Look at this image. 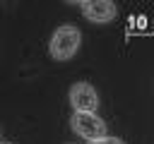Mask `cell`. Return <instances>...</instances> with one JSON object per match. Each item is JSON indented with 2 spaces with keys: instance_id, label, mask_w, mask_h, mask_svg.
<instances>
[{
  "instance_id": "1",
  "label": "cell",
  "mask_w": 154,
  "mask_h": 144,
  "mask_svg": "<svg viewBox=\"0 0 154 144\" xmlns=\"http://www.w3.org/2000/svg\"><path fill=\"white\" fill-rule=\"evenodd\" d=\"M79 41H82L79 29L72 26V24H63V26H58V29L53 31L51 43H48V50H51V55H53L55 60H70V58L77 53Z\"/></svg>"
},
{
  "instance_id": "2",
  "label": "cell",
  "mask_w": 154,
  "mask_h": 144,
  "mask_svg": "<svg viewBox=\"0 0 154 144\" xmlns=\"http://www.w3.org/2000/svg\"><path fill=\"white\" fill-rule=\"evenodd\" d=\"M70 127L79 137H84L89 142H96V139H103L106 137V122L96 113H75L70 118Z\"/></svg>"
},
{
  "instance_id": "4",
  "label": "cell",
  "mask_w": 154,
  "mask_h": 144,
  "mask_svg": "<svg viewBox=\"0 0 154 144\" xmlns=\"http://www.w3.org/2000/svg\"><path fill=\"white\" fill-rule=\"evenodd\" d=\"M79 10L84 12V17L89 22H99V24H106L111 19H116L118 14V7L108 0H91V2H79Z\"/></svg>"
},
{
  "instance_id": "3",
  "label": "cell",
  "mask_w": 154,
  "mask_h": 144,
  "mask_svg": "<svg viewBox=\"0 0 154 144\" xmlns=\"http://www.w3.org/2000/svg\"><path fill=\"white\" fill-rule=\"evenodd\" d=\"M70 103H72L75 113H94L99 106L96 89L89 82H75L70 86Z\"/></svg>"
},
{
  "instance_id": "6",
  "label": "cell",
  "mask_w": 154,
  "mask_h": 144,
  "mask_svg": "<svg viewBox=\"0 0 154 144\" xmlns=\"http://www.w3.org/2000/svg\"><path fill=\"white\" fill-rule=\"evenodd\" d=\"M2 144H10V142H2Z\"/></svg>"
},
{
  "instance_id": "5",
  "label": "cell",
  "mask_w": 154,
  "mask_h": 144,
  "mask_svg": "<svg viewBox=\"0 0 154 144\" xmlns=\"http://www.w3.org/2000/svg\"><path fill=\"white\" fill-rule=\"evenodd\" d=\"M89 144H125V142L118 139V137H103V139H96V142H89Z\"/></svg>"
}]
</instances>
